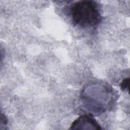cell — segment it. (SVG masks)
Wrapping results in <instances>:
<instances>
[{
    "label": "cell",
    "mask_w": 130,
    "mask_h": 130,
    "mask_svg": "<svg viewBox=\"0 0 130 130\" xmlns=\"http://www.w3.org/2000/svg\"><path fill=\"white\" fill-rule=\"evenodd\" d=\"M113 97V89L105 84L93 83L86 86L81 92V99L87 110L94 114L103 113Z\"/></svg>",
    "instance_id": "6da1fadb"
},
{
    "label": "cell",
    "mask_w": 130,
    "mask_h": 130,
    "mask_svg": "<svg viewBox=\"0 0 130 130\" xmlns=\"http://www.w3.org/2000/svg\"><path fill=\"white\" fill-rule=\"evenodd\" d=\"M70 11L73 23L82 28L94 27L101 21L100 7L93 1L76 2L71 6Z\"/></svg>",
    "instance_id": "7a4b0ae2"
},
{
    "label": "cell",
    "mask_w": 130,
    "mask_h": 130,
    "mask_svg": "<svg viewBox=\"0 0 130 130\" xmlns=\"http://www.w3.org/2000/svg\"><path fill=\"white\" fill-rule=\"evenodd\" d=\"M70 129H101L102 127L92 115H82L72 123Z\"/></svg>",
    "instance_id": "3957f363"
},
{
    "label": "cell",
    "mask_w": 130,
    "mask_h": 130,
    "mask_svg": "<svg viewBox=\"0 0 130 130\" xmlns=\"http://www.w3.org/2000/svg\"><path fill=\"white\" fill-rule=\"evenodd\" d=\"M8 123V120L4 114L1 113V129H5V127L6 126Z\"/></svg>",
    "instance_id": "277c9868"
},
{
    "label": "cell",
    "mask_w": 130,
    "mask_h": 130,
    "mask_svg": "<svg viewBox=\"0 0 130 130\" xmlns=\"http://www.w3.org/2000/svg\"><path fill=\"white\" fill-rule=\"evenodd\" d=\"M121 90H128V86H129V78H125L123 80L121 84H120Z\"/></svg>",
    "instance_id": "5b68a950"
}]
</instances>
